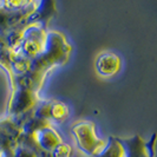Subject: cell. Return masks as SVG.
Returning <instances> with one entry per match:
<instances>
[{
  "label": "cell",
  "mask_w": 157,
  "mask_h": 157,
  "mask_svg": "<svg viewBox=\"0 0 157 157\" xmlns=\"http://www.w3.org/2000/svg\"><path fill=\"white\" fill-rule=\"evenodd\" d=\"M121 67V59L112 52H103L96 59V70L102 76H113Z\"/></svg>",
  "instance_id": "cell-5"
},
{
  "label": "cell",
  "mask_w": 157,
  "mask_h": 157,
  "mask_svg": "<svg viewBox=\"0 0 157 157\" xmlns=\"http://www.w3.org/2000/svg\"><path fill=\"white\" fill-rule=\"evenodd\" d=\"M96 157H125V154L122 144L119 143V140L111 137L106 143V147L104 148V150L98 155H96Z\"/></svg>",
  "instance_id": "cell-8"
},
{
  "label": "cell",
  "mask_w": 157,
  "mask_h": 157,
  "mask_svg": "<svg viewBox=\"0 0 157 157\" xmlns=\"http://www.w3.org/2000/svg\"><path fill=\"white\" fill-rule=\"evenodd\" d=\"M40 1H0V36L19 33L32 25H44Z\"/></svg>",
  "instance_id": "cell-2"
},
{
  "label": "cell",
  "mask_w": 157,
  "mask_h": 157,
  "mask_svg": "<svg viewBox=\"0 0 157 157\" xmlns=\"http://www.w3.org/2000/svg\"><path fill=\"white\" fill-rule=\"evenodd\" d=\"M38 104V94L25 87H12L8 112L13 117H20L31 112Z\"/></svg>",
  "instance_id": "cell-4"
},
{
  "label": "cell",
  "mask_w": 157,
  "mask_h": 157,
  "mask_svg": "<svg viewBox=\"0 0 157 157\" xmlns=\"http://www.w3.org/2000/svg\"><path fill=\"white\" fill-rule=\"evenodd\" d=\"M119 143L124 149L125 157H150L147 150L145 142L138 135H135L131 138L119 140Z\"/></svg>",
  "instance_id": "cell-6"
},
{
  "label": "cell",
  "mask_w": 157,
  "mask_h": 157,
  "mask_svg": "<svg viewBox=\"0 0 157 157\" xmlns=\"http://www.w3.org/2000/svg\"><path fill=\"white\" fill-rule=\"evenodd\" d=\"M70 52L71 46L63 33L57 31L48 32L44 50L30 59L24 73L11 79L12 87H25L38 94L47 71L56 64L63 65L66 63Z\"/></svg>",
  "instance_id": "cell-1"
},
{
  "label": "cell",
  "mask_w": 157,
  "mask_h": 157,
  "mask_svg": "<svg viewBox=\"0 0 157 157\" xmlns=\"http://www.w3.org/2000/svg\"><path fill=\"white\" fill-rule=\"evenodd\" d=\"M69 116V108L62 102H52L50 106V118L62 122Z\"/></svg>",
  "instance_id": "cell-9"
},
{
  "label": "cell",
  "mask_w": 157,
  "mask_h": 157,
  "mask_svg": "<svg viewBox=\"0 0 157 157\" xmlns=\"http://www.w3.org/2000/svg\"><path fill=\"white\" fill-rule=\"evenodd\" d=\"M72 132L77 140L79 148L87 155L96 156L106 147V142L97 137L92 122H78L72 126Z\"/></svg>",
  "instance_id": "cell-3"
},
{
  "label": "cell",
  "mask_w": 157,
  "mask_h": 157,
  "mask_svg": "<svg viewBox=\"0 0 157 157\" xmlns=\"http://www.w3.org/2000/svg\"><path fill=\"white\" fill-rule=\"evenodd\" d=\"M71 148L69 144L60 142L58 145H56L53 150L50 152L51 157H70Z\"/></svg>",
  "instance_id": "cell-10"
},
{
  "label": "cell",
  "mask_w": 157,
  "mask_h": 157,
  "mask_svg": "<svg viewBox=\"0 0 157 157\" xmlns=\"http://www.w3.org/2000/svg\"><path fill=\"white\" fill-rule=\"evenodd\" d=\"M0 157H2V152H1V150H0Z\"/></svg>",
  "instance_id": "cell-11"
},
{
  "label": "cell",
  "mask_w": 157,
  "mask_h": 157,
  "mask_svg": "<svg viewBox=\"0 0 157 157\" xmlns=\"http://www.w3.org/2000/svg\"><path fill=\"white\" fill-rule=\"evenodd\" d=\"M16 56V51L8 46L6 40L0 36V64L10 72V76H12V66Z\"/></svg>",
  "instance_id": "cell-7"
}]
</instances>
